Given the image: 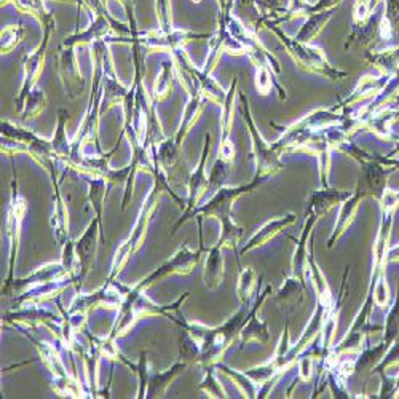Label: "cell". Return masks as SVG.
I'll use <instances>...</instances> for the list:
<instances>
[{
	"mask_svg": "<svg viewBox=\"0 0 399 399\" xmlns=\"http://www.w3.org/2000/svg\"><path fill=\"white\" fill-rule=\"evenodd\" d=\"M152 173L155 174V187H153V191L151 192V195H148V197H147L143 209H141V214H139V218H138V222H136V226H134V228H133L130 238H128L123 243V245H121L117 249V254H115V257H113L111 281L121 272V268H123V266L128 262V259H130V256H133L134 253H136L138 249H139V246L143 245V241L146 238V233H147L148 222H151L155 208H157L160 193L161 192H168L176 201L179 203V205H184L181 198L176 197V193L171 191V187L168 186L166 173H165L163 168H161L157 163V161H155V166H153V171Z\"/></svg>",
	"mask_w": 399,
	"mask_h": 399,
	"instance_id": "1",
	"label": "cell"
},
{
	"mask_svg": "<svg viewBox=\"0 0 399 399\" xmlns=\"http://www.w3.org/2000/svg\"><path fill=\"white\" fill-rule=\"evenodd\" d=\"M268 29H272L276 37L281 40V44L286 46L288 53L293 58L300 69L313 74H320L323 77H328L330 80H342L345 77V72L335 69L330 66L320 46H315L312 44H302L297 42L296 39L289 37L288 34L283 32L276 24H268Z\"/></svg>",
	"mask_w": 399,
	"mask_h": 399,
	"instance_id": "2",
	"label": "cell"
},
{
	"mask_svg": "<svg viewBox=\"0 0 399 399\" xmlns=\"http://www.w3.org/2000/svg\"><path fill=\"white\" fill-rule=\"evenodd\" d=\"M56 28V19H51L50 23H46L44 26V39L42 42L39 44V46L31 53H26L21 58V64H23V84H21V91L15 99L16 103V109L21 112L24 101L26 98L29 96V93L36 88L39 77L42 76L44 72V66H45V55H46V49H49L50 44V37L53 31Z\"/></svg>",
	"mask_w": 399,
	"mask_h": 399,
	"instance_id": "3",
	"label": "cell"
},
{
	"mask_svg": "<svg viewBox=\"0 0 399 399\" xmlns=\"http://www.w3.org/2000/svg\"><path fill=\"white\" fill-rule=\"evenodd\" d=\"M240 101H241V107H243V117H245L249 134H251L253 152H254L256 163H257V176L263 179V178H267V176L278 173L283 168V163L278 157L280 152L276 151L275 146L270 147L261 136V133L257 131L254 120L251 117V112H249L248 98L245 96V93H241V91H240Z\"/></svg>",
	"mask_w": 399,
	"mask_h": 399,
	"instance_id": "4",
	"label": "cell"
},
{
	"mask_svg": "<svg viewBox=\"0 0 399 399\" xmlns=\"http://www.w3.org/2000/svg\"><path fill=\"white\" fill-rule=\"evenodd\" d=\"M262 178H259L257 176L256 181L253 182L251 186H248V187H236V188H230V187H221L218 192H216L214 197L209 200L205 206H201L198 209H192L191 213H187L184 214V218L179 219L178 221V224H176L173 227V233L178 230L184 222H187L191 218H193V216H216V218L221 219L222 222L230 219V211H232V205H233V201L240 197V195L243 192H246L249 191V188H253L257 182H259Z\"/></svg>",
	"mask_w": 399,
	"mask_h": 399,
	"instance_id": "5",
	"label": "cell"
},
{
	"mask_svg": "<svg viewBox=\"0 0 399 399\" xmlns=\"http://www.w3.org/2000/svg\"><path fill=\"white\" fill-rule=\"evenodd\" d=\"M200 256H201V251H192L191 248H188L187 245H184V246L179 249L178 253H176L171 257L170 261H166L165 263H161V266L157 270H155L153 273L148 275L147 278L141 281L138 286H134L130 291V294H133V296L143 294V291L146 288L151 286L153 281L165 278V276H168V275H173V273L187 275V273H191L192 268L198 263Z\"/></svg>",
	"mask_w": 399,
	"mask_h": 399,
	"instance_id": "6",
	"label": "cell"
},
{
	"mask_svg": "<svg viewBox=\"0 0 399 399\" xmlns=\"http://www.w3.org/2000/svg\"><path fill=\"white\" fill-rule=\"evenodd\" d=\"M133 36L138 40V44L143 45L146 50L170 53V55L174 50L184 49V46L188 42H192V40L205 37V36H200V34H195L191 31H181V29H174L171 32H163L158 29V31L141 34V36H136V31H134Z\"/></svg>",
	"mask_w": 399,
	"mask_h": 399,
	"instance_id": "7",
	"label": "cell"
},
{
	"mask_svg": "<svg viewBox=\"0 0 399 399\" xmlns=\"http://www.w3.org/2000/svg\"><path fill=\"white\" fill-rule=\"evenodd\" d=\"M56 69L67 96L71 99H77L79 96H82L85 91V79L82 77V71H80L74 46L61 45Z\"/></svg>",
	"mask_w": 399,
	"mask_h": 399,
	"instance_id": "8",
	"label": "cell"
},
{
	"mask_svg": "<svg viewBox=\"0 0 399 399\" xmlns=\"http://www.w3.org/2000/svg\"><path fill=\"white\" fill-rule=\"evenodd\" d=\"M66 276H69V273H67L63 262L46 263V266L37 268L36 272L28 276V278L5 283L4 294L5 296H11V294L21 296V293H26V291L34 286L46 285V283H53V281H63Z\"/></svg>",
	"mask_w": 399,
	"mask_h": 399,
	"instance_id": "9",
	"label": "cell"
},
{
	"mask_svg": "<svg viewBox=\"0 0 399 399\" xmlns=\"http://www.w3.org/2000/svg\"><path fill=\"white\" fill-rule=\"evenodd\" d=\"M13 192H11V203L9 209V218H6V233L10 240V275L6 283L13 281V267H15V259L18 254L19 236H21V224L26 214V200L21 193L16 191V184L13 182Z\"/></svg>",
	"mask_w": 399,
	"mask_h": 399,
	"instance_id": "10",
	"label": "cell"
},
{
	"mask_svg": "<svg viewBox=\"0 0 399 399\" xmlns=\"http://www.w3.org/2000/svg\"><path fill=\"white\" fill-rule=\"evenodd\" d=\"M112 28H117L121 34L130 32V29L125 28L123 24L115 21L113 18L106 16V15H96L94 21L88 26L84 32L74 34V36L67 37L63 40V46H76L77 44H86V42H94V40H101L106 37L107 34L112 31Z\"/></svg>",
	"mask_w": 399,
	"mask_h": 399,
	"instance_id": "11",
	"label": "cell"
},
{
	"mask_svg": "<svg viewBox=\"0 0 399 399\" xmlns=\"http://www.w3.org/2000/svg\"><path fill=\"white\" fill-rule=\"evenodd\" d=\"M209 148H211V134H206L205 148H203L200 163L191 174V179H188V201H187L186 214L191 213L192 209L197 206L200 198L208 192L209 188V178L206 176V161H208Z\"/></svg>",
	"mask_w": 399,
	"mask_h": 399,
	"instance_id": "12",
	"label": "cell"
},
{
	"mask_svg": "<svg viewBox=\"0 0 399 399\" xmlns=\"http://www.w3.org/2000/svg\"><path fill=\"white\" fill-rule=\"evenodd\" d=\"M101 224V219L98 218L94 222H91V226L85 230V233L82 235V238L76 241V251L80 262V280L88 273V270L91 268L94 257L98 253V233L99 228L98 226Z\"/></svg>",
	"mask_w": 399,
	"mask_h": 399,
	"instance_id": "13",
	"label": "cell"
},
{
	"mask_svg": "<svg viewBox=\"0 0 399 399\" xmlns=\"http://www.w3.org/2000/svg\"><path fill=\"white\" fill-rule=\"evenodd\" d=\"M203 107H205V98H203L201 94H197V96H191V99H188V103L186 106L184 113H182L179 130H178V133L174 134L176 144L182 147V143H184V139L188 134V131L192 130L193 125L197 123V120L200 118V113L203 112Z\"/></svg>",
	"mask_w": 399,
	"mask_h": 399,
	"instance_id": "14",
	"label": "cell"
},
{
	"mask_svg": "<svg viewBox=\"0 0 399 399\" xmlns=\"http://www.w3.org/2000/svg\"><path fill=\"white\" fill-rule=\"evenodd\" d=\"M296 218L293 214L286 216V218H280V219H273V221H268L267 224H263L257 232L251 236V240L248 241V245L243 249V253L246 251H251V249L261 246V245H266L268 240H272L276 233H280L283 228H286L288 226L294 224Z\"/></svg>",
	"mask_w": 399,
	"mask_h": 399,
	"instance_id": "15",
	"label": "cell"
},
{
	"mask_svg": "<svg viewBox=\"0 0 399 399\" xmlns=\"http://www.w3.org/2000/svg\"><path fill=\"white\" fill-rule=\"evenodd\" d=\"M335 10H329V11H320V13H313V15H308L305 23H303L302 29L296 34V40L297 42L302 44H312L313 39L320 34L326 24L333 19Z\"/></svg>",
	"mask_w": 399,
	"mask_h": 399,
	"instance_id": "16",
	"label": "cell"
},
{
	"mask_svg": "<svg viewBox=\"0 0 399 399\" xmlns=\"http://www.w3.org/2000/svg\"><path fill=\"white\" fill-rule=\"evenodd\" d=\"M205 285L209 289H216L221 286L224 280V257H222V248L216 245L211 251L208 253L206 263H205Z\"/></svg>",
	"mask_w": 399,
	"mask_h": 399,
	"instance_id": "17",
	"label": "cell"
},
{
	"mask_svg": "<svg viewBox=\"0 0 399 399\" xmlns=\"http://www.w3.org/2000/svg\"><path fill=\"white\" fill-rule=\"evenodd\" d=\"M176 77V69H174V63L171 61H163L160 67V72L157 79L153 82V103H161L170 98V94L173 91V82Z\"/></svg>",
	"mask_w": 399,
	"mask_h": 399,
	"instance_id": "18",
	"label": "cell"
},
{
	"mask_svg": "<svg viewBox=\"0 0 399 399\" xmlns=\"http://www.w3.org/2000/svg\"><path fill=\"white\" fill-rule=\"evenodd\" d=\"M188 366L187 361H178L174 364L171 369H168L163 374H157L153 375L152 378H148V391H147V396H155V398H161L165 393L168 387H170L171 382L174 380L176 377H178L182 370Z\"/></svg>",
	"mask_w": 399,
	"mask_h": 399,
	"instance_id": "19",
	"label": "cell"
},
{
	"mask_svg": "<svg viewBox=\"0 0 399 399\" xmlns=\"http://www.w3.org/2000/svg\"><path fill=\"white\" fill-rule=\"evenodd\" d=\"M66 120H67V112L64 109H61L56 133L51 141V148H53V153H55L56 158L71 161L72 143H69V139H67V134H66Z\"/></svg>",
	"mask_w": 399,
	"mask_h": 399,
	"instance_id": "20",
	"label": "cell"
},
{
	"mask_svg": "<svg viewBox=\"0 0 399 399\" xmlns=\"http://www.w3.org/2000/svg\"><path fill=\"white\" fill-rule=\"evenodd\" d=\"M55 182V179H53ZM56 188V205L55 211L51 216V226L55 228V236L59 245H66L67 243V233H69V213H67V208L64 206V201L61 198L59 191H58V182H55Z\"/></svg>",
	"mask_w": 399,
	"mask_h": 399,
	"instance_id": "21",
	"label": "cell"
},
{
	"mask_svg": "<svg viewBox=\"0 0 399 399\" xmlns=\"http://www.w3.org/2000/svg\"><path fill=\"white\" fill-rule=\"evenodd\" d=\"M104 76V74H103ZM126 88L121 85L115 77L104 76L103 80V104H101V111L111 109L115 104H123L128 96Z\"/></svg>",
	"mask_w": 399,
	"mask_h": 399,
	"instance_id": "22",
	"label": "cell"
},
{
	"mask_svg": "<svg viewBox=\"0 0 399 399\" xmlns=\"http://www.w3.org/2000/svg\"><path fill=\"white\" fill-rule=\"evenodd\" d=\"M236 84L238 80H233L232 86L226 96L224 104H222V115H221V144L230 141V133H232L233 126V113H235V93H236Z\"/></svg>",
	"mask_w": 399,
	"mask_h": 399,
	"instance_id": "23",
	"label": "cell"
},
{
	"mask_svg": "<svg viewBox=\"0 0 399 399\" xmlns=\"http://www.w3.org/2000/svg\"><path fill=\"white\" fill-rule=\"evenodd\" d=\"M179 152H181V146L176 144L174 138L160 141L158 147H155V144H153L155 161H157V163L163 168L165 171L168 170V168L176 165V161H178V158H179Z\"/></svg>",
	"mask_w": 399,
	"mask_h": 399,
	"instance_id": "24",
	"label": "cell"
},
{
	"mask_svg": "<svg viewBox=\"0 0 399 399\" xmlns=\"http://www.w3.org/2000/svg\"><path fill=\"white\" fill-rule=\"evenodd\" d=\"M11 2L15 4L19 11L24 13V15H31L32 18H36L42 26L50 23L51 19H55L49 11V9H46L45 0H11Z\"/></svg>",
	"mask_w": 399,
	"mask_h": 399,
	"instance_id": "25",
	"label": "cell"
},
{
	"mask_svg": "<svg viewBox=\"0 0 399 399\" xmlns=\"http://www.w3.org/2000/svg\"><path fill=\"white\" fill-rule=\"evenodd\" d=\"M46 107V96H45V91L40 90V88H34V90L29 93V96L26 98L24 101V106L21 109V117L23 120H32L39 117L40 113L45 111Z\"/></svg>",
	"mask_w": 399,
	"mask_h": 399,
	"instance_id": "26",
	"label": "cell"
},
{
	"mask_svg": "<svg viewBox=\"0 0 399 399\" xmlns=\"http://www.w3.org/2000/svg\"><path fill=\"white\" fill-rule=\"evenodd\" d=\"M88 184H90V192H88V200H90L91 206L96 211V218L101 219V213H103V206L107 195V179L104 178H88Z\"/></svg>",
	"mask_w": 399,
	"mask_h": 399,
	"instance_id": "27",
	"label": "cell"
},
{
	"mask_svg": "<svg viewBox=\"0 0 399 399\" xmlns=\"http://www.w3.org/2000/svg\"><path fill=\"white\" fill-rule=\"evenodd\" d=\"M200 94L205 101H211L214 104H224L227 93L222 90V86L216 82V80L211 76H206V74H203L200 71Z\"/></svg>",
	"mask_w": 399,
	"mask_h": 399,
	"instance_id": "28",
	"label": "cell"
},
{
	"mask_svg": "<svg viewBox=\"0 0 399 399\" xmlns=\"http://www.w3.org/2000/svg\"><path fill=\"white\" fill-rule=\"evenodd\" d=\"M370 61L374 63L377 69H380L385 76H388V74L393 72L399 66V49H390L374 53V55H370Z\"/></svg>",
	"mask_w": 399,
	"mask_h": 399,
	"instance_id": "29",
	"label": "cell"
},
{
	"mask_svg": "<svg viewBox=\"0 0 399 399\" xmlns=\"http://www.w3.org/2000/svg\"><path fill=\"white\" fill-rule=\"evenodd\" d=\"M9 318H13L16 323L24 324V326H28V328H36V326H40V324H46L49 323V320H56V318L51 313L44 312V310H31V312L29 310H24V312L15 313Z\"/></svg>",
	"mask_w": 399,
	"mask_h": 399,
	"instance_id": "30",
	"label": "cell"
},
{
	"mask_svg": "<svg viewBox=\"0 0 399 399\" xmlns=\"http://www.w3.org/2000/svg\"><path fill=\"white\" fill-rule=\"evenodd\" d=\"M24 37V28L21 24H9L2 29V55H9L21 44Z\"/></svg>",
	"mask_w": 399,
	"mask_h": 399,
	"instance_id": "31",
	"label": "cell"
},
{
	"mask_svg": "<svg viewBox=\"0 0 399 399\" xmlns=\"http://www.w3.org/2000/svg\"><path fill=\"white\" fill-rule=\"evenodd\" d=\"M358 201H360V195H355L353 198H348L347 201H345V205L340 209L339 221H337L335 232L333 235V238H330V241H334V238H339V236L345 232V228L348 227V224L351 222V219H353V216L356 213Z\"/></svg>",
	"mask_w": 399,
	"mask_h": 399,
	"instance_id": "32",
	"label": "cell"
},
{
	"mask_svg": "<svg viewBox=\"0 0 399 399\" xmlns=\"http://www.w3.org/2000/svg\"><path fill=\"white\" fill-rule=\"evenodd\" d=\"M383 80H377L374 77H364L358 86L355 88V91L351 93V96L347 99V104H351L353 101H361V99H366L372 94H375L378 90L382 88Z\"/></svg>",
	"mask_w": 399,
	"mask_h": 399,
	"instance_id": "33",
	"label": "cell"
},
{
	"mask_svg": "<svg viewBox=\"0 0 399 399\" xmlns=\"http://www.w3.org/2000/svg\"><path fill=\"white\" fill-rule=\"evenodd\" d=\"M254 5H256V10L262 13L266 18H272V16H278L275 19V21H267V23H262V24H280V19L281 16L285 15L286 9L280 4V0H254Z\"/></svg>",
	"mask_w": 399,
	"mask_h": 399,
	"instance_id": "34",
	"label": "cell"
},
{
	"mask_svg": "<svg viewBox=\"0 0 399 399\" xmlns=\"http://www.w3.org/2000/svg\"><path fill=\"white\" fill-rule=\"evenodd\" d=\"M343 198H347V193H342L337 191H324L315 195L313 206L318 211V214H321V213H326L330 206L342 201Z\"/></svg>",
	"mask_w": 399,
	"mask_h": 399,
	"instance_id": "35",
	"label": "cell"
},
{
	"mask_svg": "<svg viewBox=\"0 0 399 399\" xmlns=\"http://www.w3.org/2000/svg\"><path fill=\"white\" fill-rule=\"evenodd\" d=\"M155 10H157V21L158 29L163 32H171L173 28V13H171V0H157L155 2Z\"/></svg>",
	"mask_w": 399,
	"mask_h": 399,
	"instance_id": "36",
	"label": "cell"
},
{
	"mask_svg": "<svg viewBox=\"0 0 399 399\" xmlns=\"http://www.w3.org/2000/svg\"><path fill=\"white\" fill-rule=\"evenodd\" d=\"M308 263H310V267H312V268H310V272H312V280H313V285L316 288V293H318V296H320V300L323 302V305L328 307L329 302H330V293H329L328 283H326V280H324V276L321 275L320 268H318V266L312 259H308Z\"/></svg>",
	"mask_w": 399,
	"mask_h": 399,
	"instance_id": "37",
	"label": "cell"
},
{
	"mask_svg": "<svg viewBox=\"0 0 399 399\" xmlns=\"http://www.w3.org/2000/svg\"><path fill=\"white\" fill-rule=\"evenodd\" d=\"M256 286V275L253 268H246L243 270L240 275V281H238V288H236V293H238L240 300L243 303H248L249 297H251L253 289Z\"/></svg>",
	"mask_w": 399,
	"mask_h": 399,
	"instance_id": "38",
	"label": "cell"
},
{
	"mask_svg": "<svg viewBox=\"0 0 399 399\" xmlns=\"http://www.w3.org/2000/svg\"><path fill=\"white\" fill-rule=\"evenodd\" d=\"M240 236H241V228L236 227L230 219H227L222 222V235H221L218 246H221L222 249H224L226 246L235 248L236 241L240 240Z\"/></svg>",
	"mask_w": 399,
	"mask_h": 399,
	"instance_id": "39",
	"label": "cell"
},
{
	"mask_svg": "<svg viewBox=\"0 0 399 399\" xmlns=\"http://www.w3.org/2000/svg\"><path fill=\"white\" fill-rule=\"evenodd\" d=\"M256 88L257 91L261 94L270 93V90L273 88V71L270 69L268 66H259L257 67V74H256Z\"/></svg>",
	"mask_w": 399,
	"mask_h": 399,
	"instance_id": "40",
	"label": "cell"
},
{
	"mask_svg": "<svg viewBox=\"0 0 399 399\" xmlns=\"http://www.w3.org/2000/svg\"><path fill=\"white\" fill-rule=\"evenodd\" d=\"M243 340H259V342H266L268 339V333H267V328L266 324L261 323V321H251L248 324V326L243 329Z\"/></svg>",
	"mask_w": 399,
	"mask_h": 399,
	"instance_id": "41",
	"label": "cell"
},
{
	"mask_svg": "<svg viewBox=\"0 0 399 399\" xmlns=\"http://www.w3.org/2000/svg\"><path fill=\"white\" fill-rule=\"evenodd\" d=\"M374 13L369 6V0H356L353 5V28H361L366 24Z\"/></svg>",
	"mask_w": 399,
	"mask_h": 399,
	"instance_id": "42",
	"label": "cell"
},
{
	"mask_svg": "<svg viewBox=\"0 0 399 399\" xmlns=\"http://www.w3.org/2000/svg\"><path fill=\"white\" fill-rule=\"evenodd\" d=\"M227 161L218 158L216 161L214 166H213V171L211 176H209V188L208 191H216L218 192L219 188L222 187V182H224L226 176H227Z\"/></svg>",
	"mask_w": 399,
	"mask_h": 399,
	"instance_id": "43",
	"label": "cell"
},
{
	"mask_svg": "<svg viewBox=\"0 0 399 399\" xmlns=\"http://www.w3.org/2000/svg\"><path fill=\"white\" fill-rule=\"evenodd\" d=\"M221 369L224 370L226 374H228L230 377H232L236 383H238V387L241 388L243 393H245L248 398H254L256 396L254 383H253V380H249L246 374H238V372H236V370H232V369L224 368V366H221Z\"/></svg>",
	"mask_w": 399,
	"mask_h": 399,
	"instance_id": "44",
	"label": "cell"
},
{
	"mask_svg": "<svg viewBox=\"0 0 399 399\" xmlns=\"http://www.w3.org/2000/svg\"><path fill=\"white\" fill-rule=\"evenodd\" d=\"M200 388L211 398H226L227 396L226 391L222 390V387L218 383V380H216V375H214L213 369H208V375L205 378V382L200 385Z\"/></svg>",
	"mask_w": 399,
	"mask_h": 399,
	"instance_id": "45",
	"label": "cell"
},
{
	"mask_svg": "<svg viewBox=\"0 0 399 399\" xmlns=\"http://www.w3.org/2000/svg\"><path fill=\"white\" fill-rule=\"evenodd\" d=\"M343 0H318V2L307 5L305 9L302 11V16H308L313 15V13H320V11H329V10H337L340 6V4Z\"/></svg>",
	"mask_w": 399,
	"mask_h": 399,
	"instance_id": "46",
	"label": "cell"
},
{
	"mask_svg": "<svg viewBox=\"0 0 399 399\" xmlns=\"http://www.w3.org/2000/svg\"><path fill=\"white\" fill-rule=\"evenodd\" d=\"M138 378H139V398H146L147 385H148V372H147V355L141 353L139 366H138Z\"/></svg>",
	"mask_w": 399,
	"mask_h": 399,
	"instance_id": "47",
	"label": "cell"
},
{
	"mask_svg": "<svg viewBox=\"0 0 399 399\" xmlns=\"http://www.w3.org/2000/svg\"><path fill=\"white\" fill-rule=\"evenodd\" d=\"M219 158L227 161V163L235 158V146L232 141H227V143H222L219 146Z\"/></svg>",
	"mask_w": 399,
	"mask_h": 399,
	"instance_id": "48",
	"label": "cell"
},
{
	"mask_svg": "<svg viewBox=\"0 0 399 399\" xmlns=\"http://www.w3.org/2000/svg\"><path fill=\"white\" fill-rule=\"evenodd\" d=\"M388 299V288L385 286V283H378L377 288H375V300L377 303H380V305H385Z\"/></svg>",
	"mask_w": 399,
	"mask_h": 399,
	"instance_id": "49",
	"label": "cell"
},
{
	"mask_svg": "<svg viewBox=\"0 0 399 399\" xmlns=\"http://www.w3.org/2000/svg\"><path fill=\"white\" fill-rule=\"evenodd\" d=\"M235 4H236V0H218V5L221 9V15L228 16L230 13H232Z\"/></svg>",
	"mask_w": 399,
	"mask_h": 399,
	"instance_id": "50",
	"label": "cell"
},
{
	"mask_svg": "<svg viewBox=\"0 0 399 399\" xmlns=\"http://www.w3.org/2000/svg\"><path fill=\"white\" fill-rule=\"evenodd\" d=\"M299 366H300L302 378H305V380H307L310 374H312V360H310V358H303V360H300Z\"/></svg>",
	"mask_w": 399,
	"mask_h": 399,
	"instance_id": "51",
	"label": "cell"
},
{
	"mask_svg": "<svg viewBox=\"0 0 399 399\" xmlns=\"http://www.w3.org/2000/svg\"><path fill=\"white\" fill-rule=\"evenodd\" d=\"M118 4L123 6L125 11H126V15L130 16L133 19V23H134V15H133V11H134V0H118Z\"/></svg>",
	"mask_w": 399,
	"mask_h": 399,
	"instance_id": "52",
	"label": "cell"
},
{
	"mask_svg": "<svg viewBox=\"0 0 399 399\" xmlns=\"http://www.w3.org/2000/svg\"><path fill=\"white\" fill-rule=\"evenodd\" d=\"M193 2H195V4H200V2H201V0H193Z\"/></svg>",
	"mask_w": 399,
	"mask_h": 399,
	"instance_id": "53",
	"label": "cell"
}]
</instances>
